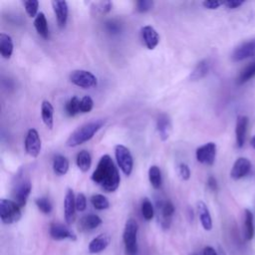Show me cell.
<instances>
[{"label": "cell", "instance_id": "obj_17", "mask_svg": "<svg viewBox=\"0 0 255 255\" xmlns=\"http://www.w3.org/2000/svg\"><path fill=\"white\" fill-rule=\"evenodd\" d=\"M248 126V118L246 116H238L236 120L235 136H236V146L241 149L245 143V137Z\"/></svg>", "mask_w": 255, "mask_h": 255}, {"label": "cell", "instance_id": "obj_38", "mask_svg": "<svg viewBox=\"0 0 255 255\" xmlns=\"http://www.w3.org/2000/svg\"><path fill=\"white\" fill-rule=\"evenodd\" d=\"M136 5H137V10L139 12L145 13L153 9V1H151V0H140V1H137Z\"/></svg>", "mask_w": 255, "mask_h": 255}, {"label": "cell", "instance_id": "obj_46", "mask_svg": "<svg viewBox=\"0 0 255 255\" xmlns=\"http://www.w3.org/2000/svg\"><path fill=\"white\" fill-rule=\"evenodd\" d=\"M218 255H226L225 251L221 247H219V249H218Z\"/></svg>", "mask_w": 255, "mask_h": 255}, {"label": "cell", "instance_id": "obj_16", "mask_svg": "<svg viewBox=\"0 0 255 255\" xmlns=\"http://www.w3.org/2000/svg\"><path fill=\"white\" fill-rule=\"evenodd\" d=\"M50 236L54 240H64V239H70V240H76L77 236L75 233L70 230L67 226L61 224V223H52L50 225L49 229Z\"/></svg>", "mask_w": 255, "mask_h": 255}, {"label": "cell", "instance_id": "obj_32", "mask_svg": "<svg viewBox=\"0 0 255 255\" xmlns=\"http://www.w3.org/2000/svg\"><path fill=\"white\" fill-rule=\"evenodd\" d=\"M141 210H142L143 217L147 221H150V220H152L153 218V216H154V208H153V205L152 202L148 198H145L143 200L142 205H141Z\"/></svg>", "mask_w": 255, "mask_h": 255}, {"label": "cell", "instance_id": "obj_33", "mask_svg": "<svg viewBox=\"0 0 255 255\" xmlns=\"http://www.w3.org/2000/svg\"><path fill=\"white\" fill-rule=\"evenodd\" d=\"M80 102H81V100L77 96H74L66 103L65 109H66V113L68 116L74 117V116L78 115L79 113H81Z\"/></svg>", "mask_w": 255, "mask_h": 255}, {"label": "cell", "instance_id": "obj_28", "mask_svg": "<svg viewBox=\"0 0 255 255\" xmlns=\"http://www.w3.org/2000/svg\"><path fill=\"white\" fill-rule=\"evenodd\" d=\"M34 26L37 31V33L43 38V39H48L49 38V27H48V22L46 19V16L43 12H40L35 20H34Z\"/></svg>", "mask_w": 255, "mask_h": 255}, {"label": "cell", "instance_id": "obj_25", "mask_svg": "<svg viewBox=\"0 0 255 255\" xmlns=\"http://www.w3.org/2000/svg\"><path fill=\"white\" fill-rule=\"evenodd\" d=\"M76 163L83 173H87L92 165V156L88 151H81L76 157Z\"/></svg>", "mask_w": 255, "mask_h": 255}, {"label": "cell", "instance_id": "obj_31", "mask_svg": "<svg viewBox=\"0 0 255 255\" xmlns=\"http://www.w3.org/2000/svg\"><path fill=\"white\" fill-rule=\"evenodd\" d=\"M91 204L97 210H105L110 207L109 200L103 195H94L91 198Z\"/></svg>", "mask_w": 255, "mask_h": 255}, {"label": "cell", "instance_id": "obj_9", "mask_svg": "<svg viewBox=\"0 0 255 255\" xmlns=\"http://www.w3.org/2000/svg\"><path fill=\"white\" fill-rule=\"evenodd\" d=\"M196 156L199 162L206 165H212L216 157V145L210 142L200 147L196 152Z\"/></svg>", "mask_w": 255, "mask_h": 255}, {"label": "cell", "instance_id": "obj_11", "mask_svg": "<svg viewBox=\"0 0 255 255\" xmlns=\"http://www.w3.org/2000/svg\"><path fill=\"white\" fill-rule=\"evenodd\" d=\"M156 207L160 215V224L162 225V227L168 228L169 224H171L172 217L175 214V205L171 201L160 200L156 203Z\"/></svg>", "mask_w": 255, "mask_h": 255}, {"label": "cell", "instance_id": "obj_39", "mask_svg": "<svg viewBox=\"0 0 255 255\" xmlns=\"http://www.w3.org/2000/svg\"><path fill=\"white\" fill-rule=\"evenodd\" d=\"M75 204H76V209L78 211H84L87 208V199L82 193H80L76 196Z\"/></svg>", "mask_w": 255, "mask_h": 255}, {"label": "cell", "instance_id": "obj_15", "mask_svg": "<svg viewBox=\"0 0 255 255\" xmlns=\"http://www.w3.org/2000/svg\"><path fill=\"white\" fill-rule=\"evenodd\" d=\"M141 36L145 46L149 50H153L159 43V35L153 26H144L141 29Z\"/></svg>", "mask_w": 255, "mask_h": 255}, {"label": "cell", "instance_id": "obj_26", "mask_svg": "<svg viewBox=\"0 0 255 255\" xmlns=\"http://www.w3.org/2000/svg\"><path fill=\"white\" fill-rule=\"evenodd\" d=\"M209 69H210L209 61L206 59L202 60L200 63H198V65L193 70V72L190 76L191 81H199V80L204 78L207 75Z\"/></svg>", "mask_w": 255, "mask_h": 255}, {"label": "cell", "instance_id": "obj_21", "mask_svg": "<svg viewBox=\"0 0 255 255\" xmlns=\"http://www.w3.org/2000/svg\"><path fill=\"white\" fill-rule=\"evenodd\" d=\"M198 211L200 215L201 223L204 230L209 231L212 229V219L207 205L204 202L198 203Z\"/></svg>", "mask_w": 255, "mask_h": 255}, {"label": "cell", "instance_id": "obj_5", "mask_svg": "<svg viewBox=\"0 0 255 255\" xmlns=\"http://www.w3.org/2000/svg\"><path fill=\"white\" fill-rule=\"evenodd\" d=\"M69 80L72 84L83 89L94 88L98 84L96 76L87 70L73 71L69 76Z\"/></svg>", "mask_w": 255, "mask_h": 255}, {"label": "cell", "instance_id": "obj_6", "mask_svg": "<svg viewBox=\"0 0 255 255\" xmlns=\"http://www.w3.org/2000/svg\"><path fill=\"white\" fill-rule=\"evenodd\" d=\"M115 155L122 172L128 177L131 176L134 168V158L130 150L123 145H118L115 147Z\"/></svg>", "mask_w": 255, "mask_h": 255}, {"label": "cell", "instance_id": "obj_34", "mask_svg": "<svg viewBox=\"0 0 255 255\" xmlns=\"http://www.w3.org/2000/svg\"><path fill=\"white\" fill-rule=\"evenodd\" d=\"M35 204H36V206L38 207V209L44 214L51 213V211L53 209L52 204L48 198H38L35 200Z\"/></svg>", "mask_w": 255, "mask_h": 255}, {"label": "cell", "instance_id": "obj_1", "mask_svg": "<svg viewBox=\"0 0 255 255\" xmlns=\"http://www.w3.org/2000/svg\"><path fill=\"white\" fill-rule=\"evenodd\" d=\"M92 181L106 193L116 192L121 183L118 167L109 154H104L92 175Z\"/></svg>", "mask_w": 255, "mask_h": 255}, {"label": "cell", "instance_id": "obj_37", "mask_svg": "<svg viewBox=\"0 0 255 255\" xmlns=\"http://www.w3.org/2000/svg\"><path fill=\"white\" fill-rule=\"evenodd\" d=\"M178 173L180 178L183 181H189L191 179V169L189 167V165L185 162H181L178 166Z\"/></svg>", "mask_w": 255, "mask_h": 255}, {"label": "cell", "instance_id": "obj_30", "mask_svg": "<svg viewBox=\"0 0 255 255\" xmlns=\"http://www.w3.org/2000/svg\"><path fill=\"white\" fill-rule=\"evenodd\" d=\"M254 76H255V59L241 70V72L236 80V83L238 85H242V84L248 82L249 80H251Z\"/></svg>", "mask_w": 255, "mask_h": 255}, {"label": "cell", "instance_id": "obj_27", "mask_svg": "<svg viewBox=\"0 0 255 255\" xmlns=\"http://www.w3.org/2000/svg\"><path fill=\"white\" fill-rule=\"evenodd\" d=\"M243 236L246 241H250L254 236V223L253 213L249 209L244 210V224H243Z\"/></svg>", "mask_w": 255, "mask_h": 255}, {"label": "cell", "instance_id": "obj_42", "mask_svg": "<svg viewBox=\"0 0 255 255\" xmlns=\"http://www.w3.org/2000/svg\"><path fill=\"white\" fill-rule=\"evenodd\" d=\"M203 5L206 8V9H210V10H214L219 8L221 5H223V2L221 1H211V0H207V1H204Z\"/></svg>", "mask_w": 255, "mask_h": 255}, {"label": "cell", "instance_id": "obj_29", "mask_svg": "<svg viewBox=\"0 0 255 255\" xmlns=\"http://www.w3.org/2000/svg\"><path fill=\"white\" fill-rule=\"evenodd\" d=\"M149 180L154 190H159L162 185L161 172L157 165H152L149 169Z\"/></svg>", "mask_w": 255, "mask_h": 255}, {"label": "cell", "instance_id": "obj_47", "mask_svg": "<svg viewBox=\"0 0 255 255\" xmlns=\"http://www.w3.org/2000/svg\"><path fill=\"white\" fill-rule=\"evenodd\" d=\"M250 143H251V146L253 147V149L255 150V136L251 139V142H250Z\"/></svg>", "mask_w": 255, "mask_h": 255}, {"label": "cell", "instance_id": "obj_35", "mask_svg": "<svg viewBox=\"0 0 255 255\" xmlns=\"http://www.w3.org/2000/svg\"><path fill=\"white\" fill-rule=\"evenodd\" d=\"M23 4L28 16L31 18H36V16L39 14V1H37V0H27V1L23 2Z\"/></svg>", "mask_w": 255, "mask_h": 255}, {"label": "cell", "instance_id": "obj_22", "mask_svg": "<svg viewBox=\"0 0 255 255\" xmlns=\"http://www.w3.org/2000/svg\"><path fill=\"white\" fill-rule=\"evenodd\" d=\"M41 118L44 125L52 130L54 126V108L49 101H43L41 105Z\"/></svg>", "mask_w": 255, "mask_h": 255}, {"label": "cell", "instance_id": "obj_10", "mask_svg": "<svg viewBox=\"0 0 255 255\" xmlns=\"http://www.w3.org/2000/svg\"><path fill=\"white\" fill-rule=\"evenodd\" d=\"M253 56H255V38L239 44L233 50L231 59L234 62H239Z\"/></svg>", "mask_w": 255, "mask_h": 255}, {"label": "cell", "instance_id": "obj_12", "mask_svg": "<svg viewBox=\"0 0 255 255\" xmlns=\"http://www.w3.org/2000/svg\"><path fill=\"white\" fill-rule=\"evenodd\" d=\"M251 169V162L246 157H239L233 163L230 172V177L234 181H238L246 177Z\"/></svg>", "mask_w": 255, "mask_h": 255}, {"label": "cell", "instance_id": "obj_45", "mask_svg": "<svg viewBox=\"0 0 255 255\" xmlns=\"http://www.w3.org/2000/svg\"><path fill=\"white\" fill-rule=\"evenodd\" d=\"M204 255H218L215 249L211 246H205L204 249Z\"/></svg>", "mask_w": 255, "mask_h": 255}, {"label": "cell", "instance_id": "obj_2", "mask_svg": "<svg viewBox=\"0 0 255 255\" xmlns=\"http://www.w3.org/2000/svg\"><path fill=\"white\" fill-rule=\"evenodd\" d=\"M104 125H105L104 120H96V121L84 124L76 131H74L71 134V136L68 138L66 142L67 147L75 148L84 143L89 142Z\"/></svg>", "mask_w": 255, "mask_h": 255}, {"label": "cell", "instance_id": "obj_3", "mask_svg": "<svg viewBox=\"0 0 255 255\" xmlns=\"http://www.w3.org/2000/svg\"><path fill=\"white\" fill-rule=\"evenodd\" d=\"M138 231L139 226L134 218L127 220L123 233V240L127 255L138 254Z\"/></svg>", "mask_w": 255, "mask_h": 255}, {"label": "cell", "instance_id": "obj_13", "mask_svg": "<svg viewBox=\"0 0 255 255\" xmlns=\"http://www.w3.org/2000/svg\"><path fill=\"white\" fill-rule=\"evenodd\" d=\"M52 7L54 10L59 28L61 29L65 28L68 21V14H69L68 3L64 1V0H54V1H52Z\"/></svg>", "mask_w": 255, "mask_h": 255}, {"label": "cell", "instance_id": "obj_23", "mask_svg": "<svg viewBox=\"0 0 255 255\" xmlns=\"http://www.w3.org/2000/svg\"><path fill=\"white\" fill-rule=\"evenodd\" d=\"M69 159L62 155V154H57L54 156L53 158V171L55 173V175L61 177V176H65L68 171H69Z\"/></svg>", "mask_w": 255, "mask_h": 255}, {"label": "cell", "instance_id": "obj_4", "mask_svg": "<svg viewBox=\"0 0 255 255\" xmlns=\"http://www.w3.org/2000/svg\"><path fill=\"white\" fill-rule=\"evenodd\" d=\"M21 207L11 200H0V218L4 224H12L20 220Z\"/></svg>", "mask_w": 255, "mask_h": 255}, {"label": "cell", "instance_id": "obj_41", "mask_svg": "<svg viewBox=\"0 0 255 255\" xmlns=\"http://www.w3.org/2000/svg\"><path fill=\"white\" fill-rule=\"evenodd\" d=\"M244 3L243 0H229V1H224L223 5L228 9H235L241 6Z\"/></svg>", "mask_w": 255, "mask_h": 255}, {"label": "cell", "instance_id": "obj_20", "mask_svg": "<svg viewBox=\"0 0 255 255\" xmlns=\"http://www.w3.org/2000/svg\"><path fill=\"white\" fill-rule=\"evenodd\" d=\"M111 237L108 234H100L97 237H95L89 244V251L92 254L101 253L104 251L110 244Z\"/></svg>", "mask_w": 255, "mask_h": 255}, {"label": "cell", "instance_id": "obj_24", "mask_svg": "<svg viewBox=\"0 0 255 255\" xmlns=\"http://www.w3.org/2000/svg\"><path fill=\"white\" fill-rule=\"evenodd\" d=\"M13 53V41L12 38L5 34H0V54L4 59H9Z\"/></svg>", "mask_w": 255, "mask_h": 255}, {"label": "cell", "instance_id": "obj_7", "mask_svg": "<svg viewBox=\"0 0 255 255\" xmlns=\"http://www.w3.org/2000/svg\"><path fill=\"white\" fill-rule=\"evenodd\" d=\"M32 191V184L29 179H21L20 181L17 182L15 185L13 192H12V197L14 202L20 206L24 207L27 204L28 198L30 196V193Z\"/></svg>", "mask_w": 255, "mask_h": 255}, {"label": "cell", "instance_id": "obj_40", "mask_svg": "<svg viewBox=\"0 0 255 255\" xmlns=\"http://www.w3.org/2000/svg\"><path fill=\"white\" fill-rule=\"evenodd\" d=\"M96 6L98 7L97 10H99L102 14L103 13L105 14V13H108V12H110L112 10L113 4L110 1H105V2H100V3L96 4Z\"/></svg>", "mask_w": 255, "mask_h": 255}, {"label": "cell", "instance_id": "obj_43", "mask_svg": "<svg viewBox=\"0 0 255 255\" xmlns=\"http://www.w3.org/2000/svg\"><path fill=\"white\" fill-rule=\"evenodd\" d=\"M207 186H208L209 190L212 191V192H216L218 190V184H217V181L214 177H209L208 178Z\"/></svg>", "mask_w": 255, "mask_h": 255}, {"label": "cell", "instance_id": "obj_8", "mask_svg": "<svg viewBox=\"0 0 255 255\" xmlns=\"http://www.w3.org/2000/svg\"><path fill=\"white\" fill-rule=\"evenodd\" d=\"M24 146L27 154H29L30 156L37 157L40 154L42 149V142L38 132L35 129H30L27 132Z\"/></svg>", "mask_w": 255, "mask_h": 255}, {"label": "cell", "instance_id": "obj_18", "mask_svg": "<svg viewBox=\"0 0 255 255\" xmlns=\"http://www.w3.org/2000/svg\"><path fill=\"white\" fill-rule=\"evenodd\" d=\"M156 130L161 141H166L172 131L171 119L166 114H161L156 120Z\"/></svg>", "mask_w": 255, "mask_h": 255}, {"label": "cell", "instance_id": "obj_44", "mask_svg": "<svg viewBox=\"0 0 255 255\" xmlns=\"http://www.w3.org/2000/svg\"><path fill=\"white\" fill-rule=\"evenodd\" d=\"M107 28H108V30L110 32H113V33L119 32V25H118V23H115L113 21H111V22H109L107 24Z\"/></svg>", "mask_w": 255, "mask_h": 255}, {"label": "cell", "instance_id": "obj_14", "mask_svg": "<svg viewBox=\"0 0 255 255\" xmlns=\"http://www.w3.org/2000/svg\"><path fill=\"white\" fill-rule=\"evenodd\" d=\"M76 197L72 189H68L65 195L64 200V215L67 224H72L75 220L76 216V204H75Z\"/></svg>", "mask_w": 255, "mask_h": 255}, {"label": "cell", "instance_id": "obj_19", "mask_svg": "<svg viewBox=\"0 0 255 255\" xmlns=\"http://www.w3.org/2000/svg\"><path fill=\"white\" fill-rule=\"evenodd\" d=\"M102 224V219L96 214H87L80 219L79 227L82 231H91Z\"/></svg>", "mask_w": 255, "mask_h": 255}, {"label": "cell", "instance_id": "obj_36", "mask_svg": "<svg viewBox=\"0 0 255 255\" xmlns=\"http://www.w3.org/2000/svg\"><path fill=\"white\" fill-rule=\"evenodd\" d=\"M94 101L90 96H84L80 102V111L83 114L90 113L93 110Z\"/></svg>", "mask_w": 255, "mask_h": 255}]
</instances>
